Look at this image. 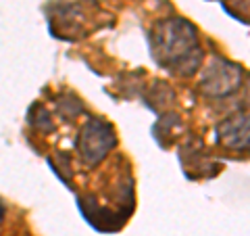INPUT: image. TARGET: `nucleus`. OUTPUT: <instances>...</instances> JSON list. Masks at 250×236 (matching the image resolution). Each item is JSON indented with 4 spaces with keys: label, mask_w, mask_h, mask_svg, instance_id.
Returning a JSON list of instances; mask_svg holds the SVG:
<instances>
[{
    "label": "nucleus",
    "mask_w": 250,
    "mask_h": 236,
    "mask_svg": "<svg viewBox=\"0 0 250 236\" xmlns=\"http://www.w3.org/2000/svg\"><path fill=\"white\" fill-rule=\"evenodd\" d=\"M150 50L161 67L177 75H192L202 63V48L196 27L182 17L156 23L150 34Z\"/></svg>",
    "instance_id": "nucleus-1"
},
{
    "label": "nucleus",
    "mask_w": 250,
    "mask_h": 236,
    "mask_svg": "<svg viewBox=\"0 0 250 236\" xmlns=\"http://www.w3.org/2000/svg\"><path fill=\"white\" fill-rule=\"evenodd\" d=\"M77 155L83 165L94 167L117 146V134L111 123H106L100 117H90L77 136Z\"/></svg>",
    "instance_id": "nucleus-2"
},
{
    "label": "nucleus",
    "mask_w": 250,
    "mask_h": 236,
    "mask_svg": "<svg viewBox=\"0 0 250 236\" xmlns=\"http://www.w3.org/2000/svg\"><path fill=\"white\" fill-rule=\"evenodd\" d=\"M244 77V69L238 63H231L223 57H213L208 61V65L202 71V80H200V90L207 96H229L233 94Z\"/></svg>",
    "instance_id": "nucleus-3"
},
{
    "label": "nucleus",
    "mask_w": 250,
    "mask_h": 236,
    "mask_svg": "<svg viewBox=\"0 0 250 236\" xmlns=\"http://www.w3.org/2000/svg\"><path fill=\"white\" fill-rule=\"evenodd\" d=\"M248 115L238 113L223 119L217 125V140L219 144H223L225 148L231 151H248Z\"/></svg>",
    "instance_id": "nucleus-4"
},
{
    "label": "nucleus",
    "mask_w": 250,
    "mask_h": 236,
    "mask_svg": "<svg viewBox=\"0 0 250 236\" xmlns=\"http://www.w3.org/2000/svg\"><path fill=\"white\" fill-rule=\"evenodd\" d=\"M27 121L34 125V128L42 130V132H52V130H54V123H52V119H50L48 111H46L42 105H38V103L31 105L29 113H27Z\"/></svg>",
    "instance_id": "nucleus-5"
},
{
    "label": "nucleus",
    "mask_w": 250,
    "mask_h": 236,
    "mask_svg": "<svg viewBox=\"0 0 250 236\" xmlns=\"http://www.w3.org/2000/svg\"><path fill=\"white\" fill-rule=\"evenodd\" d=\"M57 105L61 109V113L67 117V119H71V117H77L82 111H83V105H82V100L73 96V94H67V98H61L57 100Z\"/></svg>",
    "instance_id": "nucleus-6"
},
{
    "label": "nucleus",
    "mask_w": 250,
    "mask_h": 236,
    "mask_svg": "<svg viewBox=\"0 0 250 236\" xmlns=\"http://www.w3.org/2000/svg\"><path fill=\"white\" fill-rule=\"evenodd\" d=\"M4 213H6V207H4V203L0 201V222H2V219H4Z\"/></svg>",
    "instance_id": "nucleus-7"
}]
</instances>
